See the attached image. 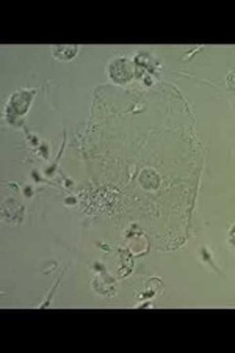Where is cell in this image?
<instances>
[{
    "mask_svg": "<svg viewBox=\"0 0 235 353\" xmlns=\"http://www.w3.org/2000/svg\"><path fill=\"white\" fill-rule=\"evenodd\" d=\"M231 242L234 243V247H235V226H234V230L231 231Z\"/></svg>",
    "mask_w": 235,
    "mask_h": 353,
    "instance_id": "cell-1",
    "label": "cell"
}]
</instances>
